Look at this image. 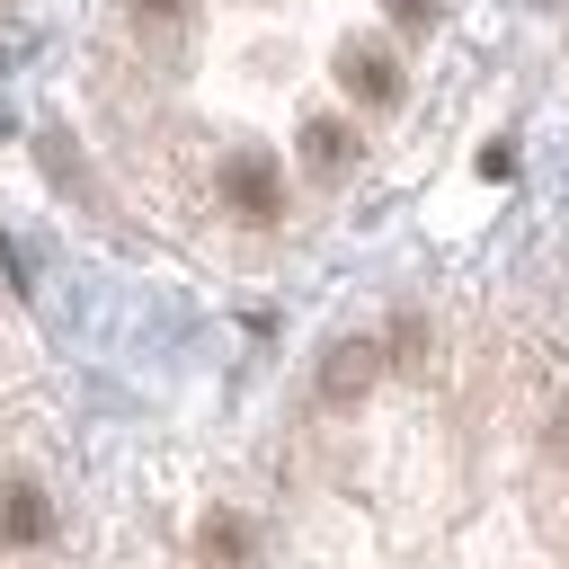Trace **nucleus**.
Returning <instances> with one entry per match:
<instances>
[{"mask_svg":"<svg viewBox=\"0 0 569 569\" xmlns=\"http://www.w3.org/2000/svg\"><path fill=\"white\" fill-rule=\"evenodd\" d=\"M222 204H231L240 222H276V213H284L276 160H267V151H231V160H222Z\"/></svg>","mask_w":569,"mask_h":569,"instance_id":"f257e3e1","label":"nucleus"},{"mask_svg":"<svg viewBox=\"0 0 569 569\" xmlns=\"http://www.w3.org/2000/svg\"><path fill=\"white\" fill-rule=\"evenodd\" d=\"M382 365H391V356H382L373 338H338V347L320 356V400H329V409H356V400L373 391Z\"/></svg>","mask_w":569,"mask_h":569,"instance_id":"f03ea898","label":"nucleus"},{"mask_svg":"<svg viewBox=\"0 0 569 569\" xmlns=\"http://www.w3.org/2000/svg\"><path fill=\"white\" fill-rule=\"evenodd\" d=\"M338 89H347L356 107H391V98H400V62H391L382 44H347V53H338Z\"/></svg>","mask_w":569,"mask_h":569,"instance_id":"7ed1b4c3","label":"nucleus"},{"mask_svg":"<svg viewBox=\"0 0 569 569\" xmlns=\"http://www.w3.org/2000/svg\"><path fill=\"white\" fill-rule=\"evenodd\" d=\"M44 533H53L44 489H36V480H0V542H9V551H36Z\"/></svg>","mask_w":569,"mask_h":569,"instance_id":"20e7f679","label":"nucleus"},{"mask_svg":"<svg viewBox=\"0 0 569 569\" xmlns=\"http://www.w3.org/2000/svg\"><path fill=\"white\" fill-rule=\"evenodd\" d=\"M347 160H356V133H347L338 116H311V124H302V169H311V178H338Z\"/></svg>","mask_w":569,"mask_h":569,"instance_id":"39448f33","label":"nucleus"},{"mask_svg":"<svg viewBox=\"0 0 569 569\" xmlns=\"http://www.w3.org/2000/svg\"><path fill=\"white\" fill-rule=\"evenodd\" d=\"M196 551H204V569H249V525L231 507H213L204 533H196Z\"/></svg>","mask_w":569,"mask_h":569,"instance_id":"423d86ee","label":"nucleus"},{"mask_svg":"<svg viewBox=\"0 0 569 569\" xmlns=\"http://www.w3.org/2000/svg\"><path fill=\"white\" fill-rule=\"evenodd\" d=\"M418 347H427V329H418V320H391V338H382V356H391V365H418Z\"/></svg>","mask_w":569,"mask_h":569,"instance_id":"0eeeda50","label":"nucleus"},{"mask_svg":"<svg viewBox=\"0 0 569 569\" xmlns=\"http://www.w3.org/2000/svg\"><path fill=\"white\" fill-rule=\"evenodd\" d=\"M542 453H551V462H560V471H569V400H560V409H551V427H542Z\"/></svg>","mask_w":569,"mask_h":569,"instance_id":"6e6552de","label":"nucleus"},{"mask_svg":"<svg viewBox=\"0 0 569 569\" xmlns=\"http://www.w3.org/2000/svg\"><path fill=\"white\" fill-rule=\"evenodd\" d=\"M133 18H142V27H178V18H187V0H133Z\"/></svg>","mask_w":569,"mask_h":569,"instance_id":"1a4fd4ad","label":"nucleus"},{"mask_svg":"<svg viewBox=\"0 0 569 569\" xmlns=\"http://www.w3.org/2000/svg\"><path fill=\"white\" fill-rule=\"evenodd\" d=\"M382 9H391L400 27H436V0H382Z\"/></svg>","mask_w":569,"mask_h":569,"instance_id":"9d476101","label":"nucleus"}]
</instances>
